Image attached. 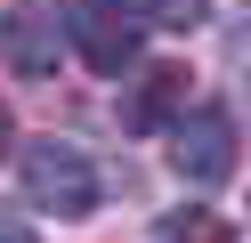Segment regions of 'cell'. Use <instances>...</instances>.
<instances>
[{
	"label": "cell",
	"instance_id": "cell-1",
	"mask_svg": "<svg viewBox=\"0 0 251 243\" xmlns=\"http://www.w3.org/2000/svg\"><path fill=\"white\" fill-rule=\"evenodd\" d=\"M17 178H25V203L49 211V219H89L98 194H105L98 162H89L73 138H33V146L17 154Z\"/></svg>",
	"mask_w": 251,
	"mask_h": 243
},
{
	"label": "cell",
	"instance_id": "cell-2",
	"mask_svg": "<svg viewBox=\"0 0 251 243\" xmlns=\"http://www.w3.org/2000/svg\"><path fill=\"white\" fill-rule=\"evenodd\" d=\"M170 170L186 187H227L235 178V113L227 106H186L170 122Z\"/></svg>",
	"mask_w": 251,
	"mask_h": 243
},
{
	"label": "cell",
	"instance_id": "cell-3",
	"mask_svg": "<svg viewBox=\"0 0 251 243\" xmlns=\"http://www.w3.org/2000/svg\"><path fill=\"white\" fill-rule=\"evenodd\" d=\"M0 57L17 81H49L65 57V8L57 0H8L0 8Z\"/></svg>",
	"mask_w": 251,
	"mask_h": 243
},
{
	"label": "cell",
	"instance_id": "cell-4",
	"mask_svg": "<svg viewBox=\"0 0 251 243\" xmlns=\"http://www.w3.org/2000/svg\"><path fill=\"white\" fill-rule=\"evenodd\" d=\"M65 41L81 49V65L105 73V81H122V73L138 65V25L114 8V0H81V8H65Z\"/></svg>",
	"mask_w": 251,
	"mask_h": 243
},
{
	"label": "cell",
	"instance_id": "cell-5",
	"mask_svg": "<svg viewBox=\"0 0 251 243\" xmlns=\"http://www.w3.org/2000/svg\"><path fill=\"white\" fill-rule=\"evenodd\" d=\"M186 89H195V81H186L178 65H146L138 89L122 97V130H138V138H146V130H170L186 113Z\"/></svg>",
	"mask_w": 251,
	"mask_h": 243
},
{
	"label": "cell",
	"instance_id": "cell-6",
	"mask_svg": "<svg viewBox=\"0 0 251 243\" xmlns=\"http://www.w3.org/2000/svg\"><path fill=\"white\" fill-rule=\"evenodd\" d=\"M122 16H130L138 32L146 25H162V32H195V25H211V0H114Z\"/></svg>",
	"mask_w": 251,
	"mask_h": 243
},
{
	"label": "cell",
	"instance_id": "cell-7",
	"mask_svg": "<svg viewBox=\"0 0 251 243\" xmlns=\"http://www.w3.org/2000/svg\"><path fill=\"white\" fill-rule=\"evenodd\" d=\"M170 243H235V227L219 219V211H178V219H162Z\"/></svg>",
	"mask_w": 251,
	"mask_h": 243
},
{
	"label": "cell",
	"instance_id": "cell-8",
	"mask_svg": "<svg viewBox=\"0 0 251 243\" xmlns=\"http://www.w3.org/2000/svg\"><path fill=\"white\" fill-rule=\"evenodd\" d=\"M0 243H41V235H33L25 219H17V211H0Z\"/></svg>",
	"mask_w": 251,
	"mask_h": 243
},
{
	"label": "cell",
	"instance_id": "cell-9",
	"mask_svg": "<svg viewBox=\"0 0 251 243\" xmlns=\"http://www.w3.org/2000/svg\"><path fill=\"white\" fill-rule=\"evenodd\" d=\"M17 154V113H8V97H0V162Z\"/></svg>",
	"mask_w": 251,
	"mask_h": 243
}]
</instances>
